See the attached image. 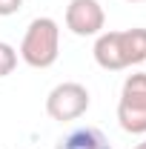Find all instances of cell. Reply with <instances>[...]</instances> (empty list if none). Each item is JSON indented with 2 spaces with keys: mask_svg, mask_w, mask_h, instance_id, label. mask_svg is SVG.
Wrapping results in <instances>:
<instances>
[{
  "mask_svg": "<svg viewBox=\"0 0 146 149\" xmlns=\"http://www.w3.org/2000/svg\"><path fill=\"white\" fill-rule=\"evenodd\" d=\"M20 60L32 69H49L55 66L60 55V26L52 17H35L29 23L26 35L20 40Z\"/></svg>",
  "mask_w": 146,
  "mask_h": 149,
  "instance_id": "6da1fadb",
  "label": "cell"
},
{
  "mask_svg": "<svg viewBox=\"0 0 146 149\" xmlns=\"http://www.w3.org/2000/svg\"><path fill=\"white\" fill-rule=\"evenodd\" d=\"M117 123L129 135H146V72H135L123 80L117 100Z\"/></svg>",
  "mask_w": 146,
  "mask_h": 149,
  "instance_id": "7a4b0ae2",
  "label": "cell"
},
{
  "mask_svg": "<svg viewBox=\"0 0 146 149\" xmlns=\"http://www.w3.org/2000/svg\"><path fill=\"white\" fill-rule=\"evenodd\" d=\"M89 89L77 80H66V83H57L52 92L46 95V115L52 120H77L80 115H86L89 109Z\"/></svg>",
  "mask_w": 146,
  "mask_h": 149,
  "instance_id": "3957f363",
  "label": "cell"
},
{
  "mask_svg": "<svg viewBox=\"0 0 146 149\" xmlns=\"http://www.w3.org/2000/svg\"><path fill=\"white\" fill-rule=\"evenodd\" d=\"M106 26V12L97 0H69L66 29L77 37H97Z\"/></svg>",
  "mask_w": 146,
  "mask_h": 149,
  "instance_id": "277c9868",
  "label": "cell"
},
{
  "mask_svg": "<svg viewBox=\"0 0 146 149\" xmlns=\"http://www.w3.org/2000/svg\"><path fill=\"white\" fill-rule=\"evenodd\" d=\"M92 55H95V60H97V66L106 69V72L129 69L126 57H123V46H120V32H100L97 40H95Z\"/></svg>",
  "mask_w": 146,
  "mask_h": 149,
  "instance_id": "5b68a950",
  "label": "cell"
},
{
  "mask_svg": "<svg viewBox=\"0 0 146 149\" xmlns=\"http://www.w3.org/2000/svg\"><path fill=\"white\" fill-rule=\"evenodd\" d=\"M60 149H112L106 135L95 126H80V129L69 132L63 141H60Z\"/></svg>",
  "mask_w": 146,
  "mask_h": 149,
  "instance_id": "8992f818",
  "label": "cell"
},
{
  "mask_svg": "<svg viewBox=\"0 0 146 149\" xmlns=\"http://www.w3.org/2000/svg\"><path fill=\"white\" fill-rule=\"evenodd\" d=\"M120 46H123V57L126 66H138L146 60V29H123L120 32Z\"/></svg>",
  "mask_w": 146,
  "mask_h": 149,
  "instance_id": "52a82bcc",
  "label": "cell"
},
{
  "mask_svg": "<svg viewBox=\"0 0 146 149\" xmlns=\"http://www.w3.org/2000/svg\"><path fill=\"white\" fill-rule=\"evenodd\" d=\"M15 66H17V49H15L12 43L0 40V77L12 74V72H15Z\"/></svg>",
  "mask_w": 146,
  "mask_h": 149,
  "instance_id": "ba28073f",
  "label": "cell"
},
{
  "mask_svg": "<svg viewBox=\"0 0 146 149\" xmlns=\"http://www.w3.org/2000/svg\"><path fill=\"white\" fill-rule=\"evenodd\" d=\"M20 9H23V0H0V17L17 15Z\"/></svg>",
  "mask_w": 146,
  "mask_h": 149,
  "instance_id": "9c48e42d",
  "label": "cell"
},
{
  "mask_svg": "<svg viewBox=\"0 0 146 149\" xmlns=\"http://www.w3.org/2000/svg\"><path fill=\"white\" fill-rule=\"evenodd\" d=\"M135 149H146V141H140V143H138V146H135Z\"/></svg>",
  "mask_w": 146,
  "mask_h": 149,
  "instance_id": "30bf717a",
  "label": "cell"
},
{
  "mask_svg": "<svg viewBox=\"0 0 146 149\" xmlns=\"http://www.w3.org/2000/svg\"><path fill=\"white\" fill-rule=\"evenodd\" d=\"M126 3H146V0H126Z\"/></svg>",
  "mask_w": 146,
  "mask_h": 149,
  "instance_id": "8fae6325",
  "label": "cell"
}]
</instances>
